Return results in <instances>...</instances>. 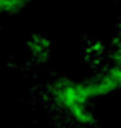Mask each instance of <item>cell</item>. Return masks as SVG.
<instances>
[{"label": "cell", "instance_id": "6da1fadb", "mask_svg": "<svg viewBox=\"0 0 121 128\" xmlns=\"http://www.w3.org/2000/svg\"><path fill=\"white\" fill-rule=\"evenodd\" d=\"M26 48L35 64H45L50 61L52 45H50V40L45 38L43 35H33L26 43Z\"/></svg>", "mask_w": 121, "mask_h": 128}, {"label": "cell", "instance_id": "7a4b0ae2", "mask_svg": "<svg viewBox=\"0 0 121 128\" xmlns=\"http://www.w3.org/2000/svg\"><path fill=\"white\" fill-rule=\"evenodd\" d=\"M112 2H121V0H112Z\"/></svg>", "mask_w": 121, "mask_h": 128}]
</instances>
